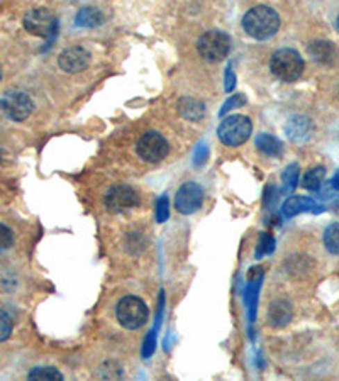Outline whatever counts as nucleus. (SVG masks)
Masks as SVG:
<instances>
[{
    "label": "nucleus",
    "instance_id": "5",
    "mask_svg": "<svg viewBox=\"0 0 339 381\" xmlns=\"http://www.w3.org/2000/svg\"><path fill=\"white\" fill-rule=\"evenodd\" d=\"M199 55L209 63H219L227 56L231 49L229 36L221 31H209L199 40Z\"/></svg>",
    "mask_w": 339,
    "mask_h": 381
},
{
    "label": "nucleus",
    "instance_id": "18",
    "mask_svg": "<svg viewBox=\"0 0 339 381\" xmlns=\"http://www.w3.org/2000/svg\"><path fill=\"white\" fill-rule=\"evenodd\" d=\"M254 144L263 155L267 156H280L282 155V142L276 139L272 134H260L254 139Z\"/></svg>",
    "mask_w": 339,
    "mask_h": 381
},
{
    "label": "nucleus",
    "instance_id": "12",
    "mask_svg": "<svg viewBox=\"0 0 339 381\" xmlns=\"http://www.w3.org/2000/svg\"><path fill=\"white\" fill-rule=\"evenodd\" d=\"M324 210V207H319L314 200L309 197H290L288 200H285V203L282 205V214L283 217H295V215L302 214V212H314V214H319V212Z\"/></svg>",
    "mask_w": 339,
    "mask_h": 381
},
{
    "label": "nucleus",
    "instance_id": "27",
    "mask_svg": "<svg viewBox=\"0 0 339 381\" xmlns=\"http://www.w3.org/2000/svg\"><path fill=\"white\" fill-rule=\"evenodd\" d=\"M273 244H275L273 237L270 236V234H263V236H261V241H260V248H258V256H261V254L272 253L273 251Z\"/></svg>",
    "mask_w": 339,
    "mask_h": 381
},
{
    "label": "nucleus",
    "instance_id": "2",
    "mask_svg": "<svg viewBox=\"0 0 339 381\" xmlns=\"http://www.w3.org/2000/svg\"><path fill=\"white\" fill-rule=\"evenodd\" d=\"M270 70L282 82L292 83L300 78L304 73V60L295 49L283 48L279 49L270 61Z\"/></svg>",
    "mask_w": 339,
    "mask_h": 381
},
{
    "label": "nucleus",
    "instance_id": "26",
    "mask_svg": "<svg viewBox=\"0 0 339 381\" xmlns=\"http://www.w3.org/2000/svg\"><path fill=\"white\" fill-rule=\"evenodd\" d=\"M170 217V203H168V197H161L158 198L156 202V221L158 222H165Z\"/></svg>",
    "mask_w": 339,
    "mask_h": 381
},
{
    "label": "nucleus",
    "instance_id": "8",
    "mask_svg": "<svg viewBox=\"0 0 339 381\" xmlns=\"http://www.w3.org/2000/svg\"><path fill=\"white\" fill-rule=\"evenodd\" d=\"M168 142L160 133L142 134L136 144V151L141 160L148 163H160L168 155Z\"/></svg>",
    "mask_w": 339,
    "mask_h": 381
},
{
    "label": "nucleus",
    "instance_id": "32",
    "mask_svg": "<svg viewBox=\"0 0 339 381\" xmlns=\"http://www.w3.org/2000/svg\"><path fill=\"white\" fill-rule=\"evenodd\" d=\"M336 26H338V31H339V17H338V22H336Z\"/></svg>",
    "mask_w": 339,
    "mask_h": 381
},
{
    "label": "nucleus",
    "instance_id": "16",
    "mask_svg": "<svg viewBox=\"0 0 339 381\" xmlns=\"http://www.w3.org/2000/svg\"><path fill=\"white\" fill-rule=\"evenodd\" d=\"M270 324L273 327H285L292 319V309L287 302H275L270 307Z\"/></svg>",
    "mask_w": 339,
    "mask_h": 381
},
{
    "label": "nucleus",
    "instance_id": "25",
    "mask_svg": "<svg viewBox=\"0 0 339 381\" xmlns=\"http://www.w3.org/2000/svg\"><path fill=\"white\" fill-rule=\"evenodd\" d=\"M246 103V97L245 95H233V97H229L226 100V103L224 105H222V109H221V115H224L226 112H229V110H233V109H240L241 105H245Z\"/></svg>",
    "mask_w": 339,
    "mask_h": 381
},
{
    "label": "nucleus",
    "instance_id": "34",
    "mask_svg": "<svg viewBox=\"0 0 339 381\" xmlns=\"http://www.w3.org/2000/svg\"><path fill=\"white\" fill-rule=\"evenodd\" d=\"M0 160H2V153H0Z\"/></svg>",
    "mask_w": 339,
    "mask_h": 381
},
{
    "label": "nucleus",
    "instance_id": "3",
    "mask_svg": "<svg viewBox=\"0 0 339 381\" xmlns=\"http://www.w3.org/2000/svg\"><path fill=\"white\" fill-rule=\"evenodd\" d=\"M115 317L124 329H140L148 321V307L138 296L127 295L119 300L117 307H115Z\"/></svg>",
    "mask_w": 339,
    "mask_h": 381
},
{
    "label": "nucleus",
    "instance_id": "17",
    "mask_svg": "<svg viewBox=\"0 0 339 381\" xmlns=\"http://www.w3.org/2000/svg\"><path fill=\"white\" fill-rule=\"evenodd\" d=\"M75 22L80 28H97L104 22V15L95 7H83L76 14Z\"/></svg>",
    "mask_w": 339,
    "mask_h": 381
},
{
    "label": "nucleus",
    "instance_id": "31",
    "mask_svg": "<svg viewBox=\"0 0 339 381\" xmlns=\"http://www.w3.org/2000/svg\"><path fill=\"white\" fill-rule=\"evenodd\" d=\"M331 185H333V188L336 190V194H339V169L336 171V175H334L333 182H331Z\"/></svg>",
    "mask_w": 339,
    "mask_h": 381
},
{
    "label": "nucleus",
    "instance_id": "13",
    "mask_svg": "<svg viewBox=\"0 0 339 381\" xmlns=\"http://www.w3.org/2000/svg\"><path fill=\"white\" fill-rule=\"evenodd\" d=\"M312 60L317 61L319 65H333L336 60V46L327 40H314L307 46Z\"/></svg>",
    "mask_w": 339,
    "mask_h": 381
},
{
    "label": "nucleus",
    "instance_id": "21",
    "mask_svg": "<svg viewBox=\"0 0 339 381\" xmlns=\"http://www.w3.org/2000/svg\"><path fill=\"white\" fill-rule=\"evenodd\" d=\"M29 380H51V381H61L65 380L63 375L53 366H40L34 368L29 373Z\"/></svg>",
    "mask_w": 339,
    "mask_h": 381
},
{
    "label": "nucleus",
    "instance_id": "1",
    "mask_svg": "<svg viewBox=\"0 0 339 381\" xmlns=\"http://www.w3.org/2000/svg\"><path fill=\"white\" fill-rule=\"evenodd\" d=\"M242 29L254 40H268L280 29V17L272 7L256 6L242 17Z\"/></svg>",
    "mask_w": 339,
    "mask_h": 381
},
{
    "label": "nucleus",
    "instance_id": "33",
    "mask_svg": "<svg viewBox=\"0 0 339 381\" xmlns=\"http://www.w3.org/2000/svg\"><path fill=\"white\" fill-rule=\"evenodd\" d=\"M0 80H2V70H0Z\"/></svg>",
    "mask_w": 339,
    "mask_h": 381
},
{
    "label": "nucleus",
    "instance_id": "7",
    "mask_svg": "<svg viewBox=\"0 0 339 381\" xmlns=\"http://www.w3.org/2000/svg\"><path fill=\"white\" fill-rule=\"evenodd\" d=\"M0 109L9 119L15 122L26 121L34 109L33 100L24 92H7L2 99H0Z\"/></svg>",
    "mask_w": 339,
    "mask_h": 381
},
{
    "label": "nucleus",
    "instance_id": "28",
    "mask_svg": "<svg viewBox=\"0 0 339 381\" xmlns=\"http://www.w3.org/2000/svg\"><path fill=\"white\" fill-rule=\"evenodd\" d=\"M207 156H209V149H207V146L202 142V144L197 148V151H195V158H194L195 167H202V164L206 163Z\"/></svg>",
    "mask_w": 339,
    "mask_h": 381
},
{
    "label": "nucleus",
    "instance_id": "23",
    "mask_svg": "<svg viewBox=\"0 0 339 381\" xmlns=\"http://www.w3.org/2000/svg\"><path fill=\"white\" fill-rule=\"evenodd\" d=\"M13 334V319L9 317L7 312L0 309V342L7 341Z\"/></svg>",
    "mask_w": 339,
    "mask_h": 381
},
{
    "label": "nucleus",
    "instance_id": "9",
    "mask_svg": "<svg viewBox=\"0 0 339 381\" xmlns=\"http://www.w3.org/2000/svg\"><path fill=\"white\" fill-rule=\"evenodd\" d=\"M204 190L199 183L187 182L179 188L175 195V209L183 215H190L197 212L202 205Z\"/></svg>",
    "mask_w": 339,
    "mask_h": 381
},
{
    "label": "nucleus",
    "instance_id": "4",
    "mask_svg": "<svg viewBox=\"0 0 339 381\" xmlns=\"http://www.w3.org/2000/svg\"><path fill=\"white\" fill-rule=\"evenodd\" d=\"M253 130V124L246 115H231L221 122L217 129V136L222 144L226 146H241L249 139Z\"/></svg>",
    "mask_w": 339,
    "mask_h": 381
},
{
    "label": "nucleus",
    "instance_id": "19",
    "mask_svg": "<svg viewBox=\"0 0 339 381\" xmlns=\"http://www.w3.org/2000/svg\"><path fill=\"white\" fill-rule=\"evenodd\" d=\"M324 178H326V169L322 167L317 168H312L311 171H307V175L304 176V188H307V190L312 192H317L319 188L324 185Z\"/></svg>",
    "mask_w": 339,
    "mask_h": 381
},
{
    "label": "nucleus",
    "instance_id": "15",
    "mask_svg": "<svg viewBox=\"0 0 339 381\" xmlns=\"http://www.w3.org/2000/svg\"><path fill=\"white\" fill-rule=\"evenodd\" d=\"M179 114L190 122H197L206 115V105L197 99L183 97L179 102Z\"/></svg>",
    "mask_w": 339,
    "mask_h": 381
},
{
    "label": "nucleus",
    "instance_id": "35",
    "mask_svg": "<svg viewBox=\"0 0 339 381\" xmlns=\"http://www.w3.org/2000/svg\"><path fill=\"white\" fill-rule=\"evenodd\" d=\"M338 207H339V202H338Z\"/></svg>",
    "mask_w": 339,
    "mask_h": 381
},
{
    "label": "nucleus",
    "instance_id": "30",
    "mask_svg": "<svg viewBox=\"0 0 339 381\" xmlns=\"http://www.w3.org/2000/svg\"><path fill=\"white\" fill-rule=\"evenodd\" d=\"M234 85H236V76H234L233 68L227 67L226 68V75H224V88H226V92L233 90Z\"/></svg>",
    "mask_w": 339,
    "mask_h": 381
},
{
    "label": "nucleus",
    "instance_id": "14",
    "mask_svg": "<svg viewBox=\"0 0 339 381\" xmlns=\"http://www.w3.org/2000/svg\"><path fill=\"white\" fill-rule=\"evenodd\" d=\"M285 133L295 142L307 141L312 134V122L307 117H304V115H295V117H292L288 121L287 127H285Z\"/></svg>",
    "mask_w": 339,
    "mask_h": 381
},
{
    "label": "nucleus",
    "instance_id": "29",
    "mask_svg": "<svg viewBox=\"0 0 339 381\" xmlns=\"http://www.w3.org/2000/svg\"><path fill=\"white\" fill-rule=\"evenodd\" d=\"M153 351H155V330H151L146 337L144 346H142V356H151Z\"/></svg>",
    "mask_w": 339,
    "mask_h": 381
},
{
    "label": "nucleus",
    "instance_id": "6",
    "mask_svg": "<svg viewBox=\"0 0 339 381\" xmlns=\"http://www.w3.org/2000/svg\"><path fill=\"white\" fill-rule=\"evenodd\" d=\"M24 28L33 36L55 40L58 31L56 17L48 9H33L24 15Z\"/></svg>",
    "mask_w": 339,
    "mask_h": 381
},
{
    "label": "nucleus",
    "instance_id": "11",
    "mask_svg": "<svg viewBox=\"0 0 339 381\" xmlns=\"http://www.w3.org/2000/svg\"><path fill=\"white\" fill-rule=\"evenodd\" d=\"M90 63V53L82 46H72L61 51L58 56V65L63 71L67 73H80Z\"/></svg>",
    "mask_w": 339,
    "mask_h": 381
},
{
    "label": "nucleus",
    "instance_id": "10",
    "mask_svg": "<svg viewBox=\"0 0 339 381\" xmlns=\"http://www.w3.org/2000/svg\"><path fill=\"white\" fill-rule=\"evenodd\" d=\"M138 202H140V197H138L136 190L126 185L113 187L106 195V207L114 214L133 209L138 205Z\"/></svg>",
    "mask_w": 339,
    "mask_h": 381
},
{
    "label": "nucleus",
    "instance_id": "24",
    "mask_svg": "<svg viewBox=\"0 0 339 381\" xmlns=\"http://www.w3.org/2000/svg\"><path fill=\"white\" fill-rule=\"evenodd\" d=\"M14 244V234L7 226L0 224V253L9 249Z\"/></svg>",
    "mask_w": 339,
    "mask_h": 381
},
{
    "label": "nucleus",
    "instance_id": "20",
    "mask_svg": "<svg viewBox=\"0 0 339 381\" xmlns=\"http://www.w3.org/2000/svg\"><path fill=\"white\" fill-rule=\"evenodd\" d=\"M324 246L327 251L339 256V222H334L324 230Z\"/></svg>",
    "mask_w": 339,
    "mask_h": 381
},
{
    "label": "nucleus",
    "instance_id": "22",
    "mask_svg": "<svg viewBox=\"0 0 339 381\" xmlns=\"http://www.w3.org/2000/svg\"><path fill=\"white\" fill-rule=\"evenodd\" d=\"M297 182H299V164H290L287 169L283 171V187L285 192H292L295 190Z\"/></svg>",
    "mask_w": 339,
    "mask_h": 381
}]
</instances>
